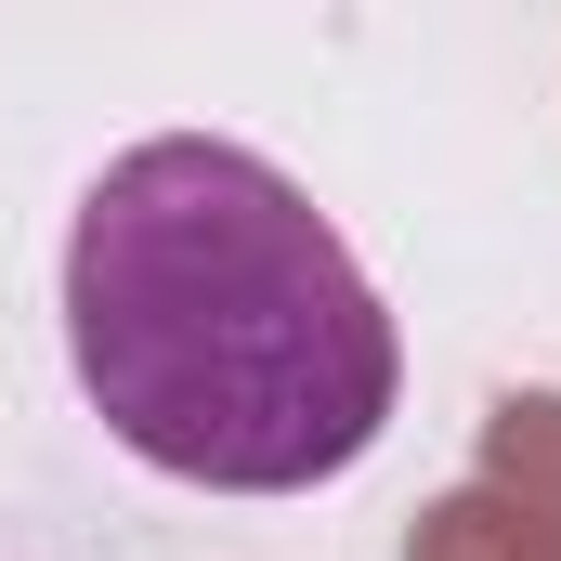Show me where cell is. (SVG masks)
I'll list each match as a JSON object with an SVG mask.
<instances>
[{"label": "cell", "instance_id": "obj_1", "mask_svg": "<svg viewBox=\"0 0 561 561\" xmlns=\"http://www.w3.org/2000/svg\"><path fill=\"white\" fill-rule=\"evenodd\" d=\"M66 366L144 470L196 496H313L405 392L392 300L262 144L144 131L66 222Z\"/></svg>", "mask_w": 561, "mask_h": 561}, {"label": "cell", "instance_id": "obj_2", "mask_svg": "<svg viewBox=\"0 0 561 561\" xmlns=\"http://www.w3.org/2000/svg\"><path fill=\"white\" fill-rule=\"evenodd\" d=\"M470 483H496V496L561 549V392H496V405H483V457H470Z\"/></svg>", "mask_w": 561, "mask_h": 561}, {"label": "cell", "instance_id": "obj_3", "mask_svg": "<svg viewBox=\"0 0 561 561\" xmlns=\"http://www.w3.org/2000/svg\"><path fill=\"white\" fill-rule=\"evenodd\" d=\"M405 561H561V549L496 496V483H444L419 523H405Z\"/></svg>", "mask_w": 561, "mask_h": 561}]
</instances>
